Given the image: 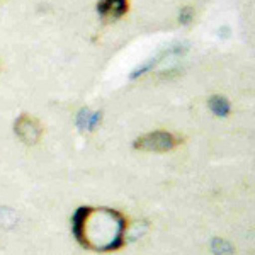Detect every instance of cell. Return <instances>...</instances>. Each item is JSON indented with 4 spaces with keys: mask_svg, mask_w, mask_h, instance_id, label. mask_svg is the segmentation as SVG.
<instances>
[{
    "mask_svg": "<svg viewBox=\"0 0 255 255\" xmlns=\"http://www.w3.org/2000/svg\"><path fill=\"white\" fill-rule=\"evenodd\" d=\"M128 220L113 208L82 206L73 213L72 232L77 242L92 252H116L126 244Z\"/></svg>",
    "mask_w": 255,
    "mask_h": 255,
    "instance_id": "1",
    "label": "cell"
},
{
    "mask_svg": "<svg viewBox=\"0 0 255 255\" xmlns=\"http://www.w3.org/2000/svg\"><path fill=\"white\" fill-rule=\"evenodd\" d=\"M180 143H182L180 138H177L175 134L168 133V131H151V133H146V134H143V136L134 139L133 146H134V150L165 153V151L174 150Z\"/></svg>",
    "mask_w": 255,
    "mask_h": 255,
    "instance_id": "2",
    "label": "cell"
},
{
    "mask_svg": "<svg viewBox=\"0 0 255 255\" xmlns=\"http://www.w3.org/2000/svg\"><path fill=\"white\" fill-rule=\"evenodd\" d=\"M14 133H15V136L22 143H26V145H36V143H39L41 136H43L44 128L36 118L24 113L15 119Z\"/></svg>",
    "mask_w": 255,
    "mask_h": 255,
    "instance_id": "3",
    "label": "cell"
},
{
    "mask_svg": "<svg viewBox=\"0 0 255 255\" xmlns=\"http://www.w3.org/2000/svg\"><path fill=\"white\" fill-rule=\"evenodd\" d=\"M129 9V2L128 0H99L97 12L102 19L116 20L121 19Z\"/></svg>",
    "mask_w": 255,
    "mask_h": 255,
    "instance_id": "4",
    "label": "cell"
},
{
    "mask_svg": "<svg viewBox=\"0 0 255 255\" xmlns=\"http://www.w3.org/2000/svg\"><path fill=\"white\" fill-rule=\"evenodd\" d=\"M208 104H209V109H211L213 113L220 118L228 116L230 111H232V106H230L228 99L223 97V96H211L208 101Z\"/></svg>",
    "mask_w": 255,
    "mask_h": 255,
    "instance_id": "5",
    "label": "cell"
},
{
    "mask_svg": "<svg viewBox=\"0 0 255 255\" xmlns=\"http://www.w3.org/2000/svg\"><path fill=\"white\" fill-rule=\"evenodd\" d=\"M99 121H101V113H90L89 109H80L79 119H77L82 129H94Z\"/></svg>",
    "mask_w": 255,
    "mask_h": 255,
    "instance_id": "6",
    "label": "cell"
},
{
    "mask_svg": "<svg viewBox=\"0 0 255 255\" xmlns=\"http://www.w3.org/2000/svg\"><path fill=\"white\" fill-rule=\"evenodd\" d=\"M213 250L218 254V255H232L233 254V249L230 247L226 242H223V240H216L213 242Z\"/></svg>",
    "mask_w": 255,
    "mask_h": 255,
    "instance_id": "7",
    "label": "cell"
},
{
    "mask_svg": "<svg viewBox=\"0 0 255 255\" xmlns=\"http://www.w3.org/2000/svg\"><path fill=\"white\" fill-rule=\"evenodd\" d=\"M192 19H194V9H192V7H189V5L182 7L180 12H179V22L180 24H189Z\"/></svg>",
    "mask_w": 255,
    "mask_h": 255,
    "instance_id": "8",
    "label": "cell"
}]
</instances>
